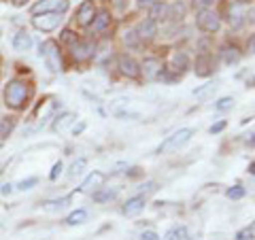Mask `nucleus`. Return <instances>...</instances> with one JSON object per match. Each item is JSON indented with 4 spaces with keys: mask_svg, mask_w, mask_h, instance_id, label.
Segmentation results:
<instances>
[{
    "mask_svg": "<svg viewBox=\"0 0 255 240\" xmlns=\"http://www.w3.org/2000/svg\"><path fill=\"white\" fill-rule=\"evenodd\" d=\"M107 181V177L102 172H98V170H94L90 177H87L85 181H83V185H81V191L83 194H90V191H96V189H100L102 187V183Z\"/></svg>",
    "mask_w": 255,
    "mask_h": 240,
    "instance_id": "12",
    "label": "nucleus"
},
{
    "mask_svg": "<svg viewBox=\"0 0 255 240\" xmlns=\"http://www.w3.org/2000/svg\"><path fill=\"white\" fill-rule=\"evenodd\" d=\"M191 4H194V9H198V11H204V9H211L213 0H191Z\"/></svg>",
    "mask_w": 255,
    "mask_h": 240,
    "instance_id": "34",
    "label": "nucleus"
},
{
    "mask_svg": "<svg viewBox=\"0 0 255 240\" xmlns=\"http://www.w3.org/2000/svg\"><path fill=\"white\" fill-rule=\"evenodd\" d=\"M13 47H15V51H28L32 47V36L28 32H17L13 38Z\"/></svg>",
    "mask_w": 255,
    "mask_h": 240,
    "instance_id": "16",
    "label": "nucleus"
},
{
    "mask_svg": "<svg viewBox=\"0 0 255 240\" xmlns=\"http://www.w3.org/2000/svg\"><path fill=\"white\" fill-rule=\"evenodd\" d=\"M113 2H115L117 9H124V2H126V0H113Z\"/></svg>",
    "mask_w": 255,
    "mask_h": 240,
    "instance_id": "42",
    "label": "nucleus"
},
{
    "mask_svg": "<svg viewBox=\"0 0 255 240\" xmlns=\"http://www.w3.org/2000/svg\"><path fill=\"white\" fill-rule=\"evenodd\" d=\"M151 9V15L149 17L153 21H159V19H168V4L162 2V0H157V2L153 6H149Z\"/></svg>",
    "mask_w": 255,
    "mask_h": 240,
    "instance_id": "17",
    "label": "nucleus"
},
{
    "mask_svg": "<svg viewBox=\"0 0 255 240\" xmlns=\"http://www.w3.org/2000/svg\"><path fill=\"white\" fill-rule=\"evenodd\" d=\"M11 2H13L15 6H23V4H26V2H28V0H11Z\"/></svg>",
    "mask_w": 255,
    "mask_h": 240,
    "instance_id": "41",
    "label": "nucleus"
},
{
    "mask_svg": "<svg viewBox=\"0 0 255 240\" xmlns=\"http://www.w3.org/2000/svg\"><path fill=\"white\" fill-rule=\"evenodd\" d=\"M28 96H30L28 85L23 81H19V79H13V81H9V83H6V87H4V102H6V107H11L15 111L23 109Z\"/></svg>",
    "mask_w": 255,
    "mask_h": 240,
    "instance_id": "1",
    "label": "nucleus"
},
{
    "mask_svg": "<svg viewBox=\"0 0 255 240\" xmlns=\"http://www.w3.org/2000/svg\"><path fill=\"white\" fill-rule=\"evenodd\" d=\"M194 136V130L191 127H181L179 132H174L172 136H168L162 145L157 147V153H168V151H177L179 147H183L185 142H189V138Z\"/></svg>",
    "mask_w": 255,
    "mask_h": 240,
    "instance_id": "3",
    "label": "nucleus"
},
{
    "mask_svg": "<svg viewBox=\"0 0 255 240\" xmlns=\"http://www.w3.org/2000/svg\"><path fill=\"white\" fill-rule=\"evenodd\" d=\"M62 41H64V43H73V45H75V43H77V38H75V34H73L70 30H64V32H62Z\"/></svg>",
    "mask_w": 255,
    "mask_h": 240,
    "instance_id": "36",
    "label": "nucleus"
},
{
    "mask_svg": "<svg viewBox=\"0 0 255 240\" xmlns=\"http://www.w3.org/2000/svg\"><path fill=\"white\" fill-rule=\"evenodd\" d=\"M94 32H105L107 28H109V23H111V15H109V11H100L98 15L94 17Z\"/></svg>",
    "mask_w": 255,
    "mask_h": 240,
    "instance_id": "19",
    "label": "nucleus"
},
{
    "mask_svg": "<svg viewBox=\"0 0 255 240\" xmlns=\"http://www.w3.org/2000/svg\"><path fill=\"white\" fill-rule=\"evenodd\" d=\"M145 204H147L145 196H134V198H130V200L126 202L124 215H128V217H134V215H138L142 209H145Z\"/></svg>",
    "mask_w": 255,
    "mask_h": 240,
    "instance_id": "13",
    "label": "nucleus"
},
{
    "mask_svg": "<svg viewBox=\"0 0 255 240\" xmlns=\"http://www.w3.org/2000/svg\"><path fill=\"white\" fill-rule=\"evenodd\" d=\"M136 34H138L140 41H151V38H155V34H157V21H153L151 17L142 19L138 23V28H136Z\"/></svg>",
    "mask_w": 255,
    "mask_h": 240,
    "instance_id": "10",
    "label": "nucleus"
},
{
    "mask_svg": "<svg viewBox=\"0 0 255 240\" xmlns=\"http://www.w3.org/2000/svg\"><path fill=\"white\" fill-rule=\"evenodd\" d=\"M85 219H87V211L85 209H77L66 217V223L68 226H81V223H85Z\"/></svg>",
    "mask_w": 255,
    "mask_h": 240,
    "instance_id": "21",
    "label": "nucleus"
},
{
    "mask_svg": "<svg viewBox=\"0 0 255 240\" xmlns=\"http://www.w3.org/2000/svg\"><path fill=\"white\" fill-rule=\"evenodd\" d=\"M140 240H159V236L155 234V232H142Z\"/></svg>",
    "mask_w": 255,
    "mask_h": 240,
    "instance_id": "37",
    "label": "nucleus"
},
{
    "mask_svg": "<svg viewBox=\"0 0 255 240\" xmlns=\"http://www.w3.org/2000/svg\"><path fill=\"white\" fill-rule=\"evenodd\" d=\"M196 23H198V28H200L202 32H209V34H213V32H217V30L221 28V19H219V15L215 13V11H211V9L198 11Z\"/></svg>",
    "mask_w": 255,
    "mask_h": 240,
    "instance_id": "5",
    "label": "nucleus"
},
{
    "mask_svg": "<svg viewBox=\"0 0 255 240\" xmlns=\"http://www.w3.org/2000/svg\"><path fill=\"white\" fill-rule=\"evenodd\" d=\"M96 17V4H94V0H83L81 6L77 9V23L79 26H90V23L94 21Z\"/></svg>",
    "mask_w": 255,
    "mask_h": 240,
    "instance_id": "7",
    "label": "nucleus"
},
{
    "mask_svg": "<svg viewBox=\"0 0 255 240\" xmlns=\"http://www.w3.org/2000/svg\"><path fill=\"white\" fill-rule=\"evenodd\" d=\"M157 2V0H136V4L140 6V9H149V6H153Z\"/></svg>",
    "mask_w": 255,
    "mask_h": 240,
    "instance_id": "38",
    "label": "nucleus"
},
{
    "mask_svg": "<svg viewBox=\"0 0 255 240\" xmlns=\"http://www.w3.org/2000/svg\"><path fill=\"white\" fill-rule=\"evenodd\" d=\"M183 15H185V6H183L181 2H174L168 6V19H183Z\"/></svg>",
    "mask_w": 255,
    "mask_h": 240,
    "instance_id": "25",
    "label": "nucleus"
},
{
    "mask_svg": "<svg viewBox=\"0 0 255 240\" xmlns=\"http://www.w3.org/2000/svg\"><path fill=\"white\" fill-rule=\"evenodd\" d=\"M62 168H64L62 162H55V164H53V170H51V174H49V179H51V181H55V179L60 177V174H62Z\"/></svg>",
    "mask_w": 255,
    "mask_h": 240,
    "instance_id": "35",
    "label": "nucleus"
},
{
    "mask_svg": "<svg viewBox=\"0 0 255 240\" xmlns=\"http://www.w3.org/2000/svg\"><path fill=\"white\" fill-rule=\"evenodd\" d=\"M142 70H145V75L149 79L157 77L159 73H162V62H159L157 58H147L145 62H142Z\"/></svg>",
    "mask_w": 255,
    "mask_h": 240,
    "instance_id": "15",
    "label": "nucleus"
},
{
    "mask_svg": "<svg viewBox=\"0 0 255 240\" xmlns=\"http://www.w3.org/2000/svg\"><path fill=\"white\" fill-rule=\"evenodd\" d=\"M36 183H38V179H36V177H30V179H26V181L17 183V185H15V187H17L19 191H28V189H32V187H34Z\"/></svg>",
    "mask_w": 255,
    "mask_h": 240,
    "instance_id": "33",
    "label": "nucleus"
},
{
    "mask_svg": "<svg viewBox=\"0 0 255 240\" xmlns=\"http://www.w3.org/2000/svg\"><path fill=\"white\" fill-rule=\"evenodd\" d=\"M94 53H96V45H94V43H90V41H85V43L77 41V43L73 45V58H75L77 62H85V60H90Z\"/></svg>",
    "mask_w": 255,
    "mask_h": 240,
    "instance_id": "9",
    "label": "nucleus"
},
{
    "mask_svg": "<svg viewBox=\"0 0 255 240\" xmlns=\"http://www.w3.org/2000/svg\"><path fill=\"white\" fill-rule=\"evenodd\" d=\"M253 232H255V228H253V223H251V226H247L245 230L238 232L236 240H253Z\"/></svg>",
    "mask_w": 255,
    "mask_h": 240,
    "instance_id": "32",
    "label": "nucleus"
},
{
    "mask_svg": "<svg viewBox=\"0 0 255 240\" xmlns=\"http://www.w3.org/2000/svg\"><path fill=\"white\" fill-rule=\"evenodd\" d=\"M211 92H215V83H206L202 87H198V90H194V96L196 98H204V96H209Z\"/></svg>",
    "mask_w": 255,
    "mask_h": 240,
    "instance_id": "31",
    "label": "nucleus"
},
{
    "mask_svg": "<svg viewBox=\"0 0 255 240\" xmlns=\"http://www.w3.org/2000/svg\"><path fill=\"white\" fill-rule=\"evenodd\" d=\"M172 68L174 70H185L189 68V58H187V53H183V51H177L172 55Z\"/></svg>",
    "mask_w": 255,
    "mask_h": 240,
    "instance_id": "22",
    "label": "nucleus"
},
{
    "mask_svg": "<svg viewBox=\"0 0 255 240\" xmlns=\"http://www.w3.org/2000/svg\"><path fill=\"white\" fill-rule=\"evenodd\" d=\"M124 41H126L128 47H132V49H138V47H140V38L136 34V30H128L126 36H124Z\"/></svg>",
    "mask_w": 255,
    "mask_h": 240,
    "instance_id": "26",
    "label": "nucleus"
},
{
    "mask_svg": "<svg viewBox=\"0 0 255 240\" xmlns=\"http://www.w3.org/2000/svg\"><path fill=\"white\" fill-rule=\"evenodd\" d=\"M228 21H230V26H232V28H241L243 21H245V13L238 9L236 4L228 6Z\"/></svg>",
    "mask_w": 255,
    "mask_h": 240,
    "instance_id": "18",
    "label": "nucleus"
},
{
    "mask_svg": "<svg viewBox=\"0 0 255 240\" xmlns=\"http://www.w3.org/2000/svg\"><path fill=\"white\" fill-rule=\"evenodd\" d=\"M215 107H217V111H228V109H232V107H234V98H232V96L219 98V100H217V105H215Z\"/></svg>",
    "mask_w": 255,
    "mask_h": 240,
    "instance_id": "30",
    "label": "nucleus"
},
{
    "mask_svg": "<svg viewBox=\"0 0 255 240\" xmlns=\"http://www.w3.org/2000/svg\"><path fill=\"white\" fill-rule=\"evenodd\" d=\"M196 75L198 77H209V75H213L215 73V62H213V58L211 55H198L196 58Z\"/></svg>",
    "mask_w": 255,
    "mask_h": 240,
    "instance_id": "11",
    "label": "nucleus"
},
{
    "mask_svg": "<svg viewBox=\"0 0 255 240\" xmlns=\"http://www.w3.org/2000/svg\"><path fill=\"white\" fill-rule=\"evenodd\" d=\"M73 121H75V115H73V113H64V115H60L58 119H55V123H53V132H64Z\"/></svg>",
    "mask_w": 255,
    "mask_h": 240,
    "instance_id": "20",
    "label": "nucleus"
},
{
    "mask_svg": "<svg viewBox=\"0 0 255 240\" xmlns=\"http://www.w3.org/2000/svg\"><path fill=\"white\" fill-rule=\"evenodd\" d=\"M223 127H226V121H219V123H215V125H211V134H219Z\"/></svg>",
    "mask_w": 255,
    "mask_h": 240,
    "instance_id": "39",
    "label": "nucleus"
},
{
    "mask_svg": "<svg viewBox=\"0 0 255 240\" xmlns=\"http://www.w3.org/2000/svg\"><path fill=\"white\" fill-rule=\"evenodd\" d=\"M245 194H247V189L241 187V185L228 189V198H230V200H241V198H245Z\"/></svg>",
    "mask_w": 255,
    "mask_h": 240,
    "instance_id": "29",
    "label": "nucleus"
},
{
    "mask_svg": "<svg viewBox=\"0 0 255 240\" xmlns=\"http://www.w3.org/2000/svg\"><path fill=\"white\" fill-rule=\"evenodd\" d=\"M68 204V198H60V200H51V202H45V209L47 211H58V209H64Z\"/></svg>",
    "mask_w": 255,
    "mask_h": 240,
    "instance_id": "27",
    "label": "nucleus"
},
{
    "mask_svg": "<svg viewBox=\"0 0 255 240\" xmlns=\"http://www.w3.org/2000/svg\"><path fill=\"white\" fill-rule=\"evenodd\" d=\"M13 189H15V185H2V196H9V194H13Z\"/></svg>",
    "mask_w": 255,
    "mask_h": 240,
    "instance_id": "40",
    "label": "nucleus"
},
{
    "mask_svg": "<svg viewBox=\"0 0 255 240\" xmlns=\"http://www.w3.org/2000/svg\"><path fill=\"white\" fill-rule=\"evenodd\" d=\"M117 196L115 189H107V191H100V194H94V200L96 202H107V200H113Z\"/></svg>",
    "mask_w": 255,
    "mask_h": 240,
    "instance_id": "28",
    "label": "nucleus"
},
{
    "mask_svg": "<svg viewBox=\"0 0 255 240\" xmlns=\"http://www.w3.org/2000/svg\"><path fill=\"white\" fill-rule=\"evenodd\" d=\"M41 55L45 58V64L51 73H62L64 70V62H62V53H60V47L55 41H45L41 45Z\"/></svg>",
    "mask_w": 255,
    "mask_h": 240,
    "instance_id": "2",
    "label": "nucleus"
},
{
    "mask_svg": "<svg viewBox=\"0 0 255 240\" xmlns=\"http://www.w3.org/2000/svg\"><path fill=\"white\" fill-rule=\"evenodd\" d=\"M62 13H38L32 17V26L41 32H51L62 23Z\"/></svg>",
    "mask_w": 255,
    "mask_h": 240,
    "instance_id": "4",
    "label": "nucleus"
},
{
    "mask_svg": "<svg viewBox=\"0 0 255 240\" xmlns=\"http://www.w3.org/2000/svg\"><path fill=\"white\" fill-rule=\"evenodd\" d=\"M241 58H243V53H241V49H238L236 45H226L221 49V60L226 64H230V66L238 64V62H241Z\"/></svg>",
    "mask_w": 255,
    "mask_h": 240,
    "instance_id": "14",
    "label": "nucleus"
},
{
    "mask_svg": "<svg viewBox=\"0 0 255 240\" xmlns=\"http://www.w3.org/2000/svg\"><path fill=\"white\" fill-rule=\"evenodd\" d=\"M119 70H122V75L128 77V79H136L140 75V66L136 62H134V58H130V55H119Z\"/></svg>",
    "mask_w": 255,
    "mask_h": 240,
    "instance_id": "8",
    "label": "nucleus"
},
{
    "mask_svg": "<svg viewBox=\"0 0 255 240\" xmlns=\"http://www.w3.org/2000/svg\"><path fill=\"white\" fill-rule=\"evenodd\" d=\"M68 0H38V2L32 6V13H66L68 11Z\"/></svg>",
    "mask_w": 255,
    "mask_h": 240,
    "instance_id": "6",
    "label": "nucleus"
},
{
    "mask_svg": "<svg viewBox=\"0 0 255 240\" xmlns=\"http://www.w3.org/2000/svg\"><path fill=\"white\" fill-rule=\"evenodd\" d=\"M236 2H241V4H243V2H249V0H236Z\"/></svg>",
    "mask_w": 255,
    "mask_h": 240,
    "instance_id": "43",
    "label": "nucleus"
},
{
    "mask_svg": "<svg viewBox=\"0 0 255 240\" xmlns=\"http://www.w3.org/2000/svg\"><path fill=\"white\" fill-rule=\"evenodd\" d=\"M85 166H87V159H85V157H79L77 162H75L73 166H70V170H68V179H77L79 174H83Z\"/></svg>",
    "mask_w": 255,
    "mask_h": 240,
    "instance_id": "23",
    "label": "nucleus"
},
{
    "mask_svg": "<svg viewBox=\"0 0 255 240\" xmlns=\"http://www.w3.org/2000/svg\"><path fill=\"white\" fill-rule=\"evenodd\" d=\"M166 240H187V228L185 226L172 228L168 234H166Z\"/></svg>",
    "mask_w": 255,
    "mask_h": 240,
    "instance_id": "24",
    "label": "nucleus"
}]
</instances>
